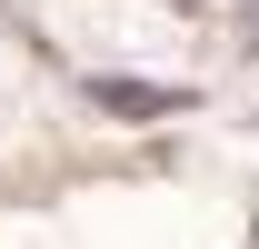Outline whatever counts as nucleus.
<instances>
[{"label": "nucleus", "instance_id": "1", "mask_svg": "<svg viewBox=\"0 0 259 249\" xmlns=\"http://www.w3.org/2000/svg\"><path fill=\"white\" fill-rule=\"evenodd\" d=\"M100 90V110H180L190 90H140V80H90Z\"/></svg>", "mask_w": 259, "mask_h": 249}]
</instances>
